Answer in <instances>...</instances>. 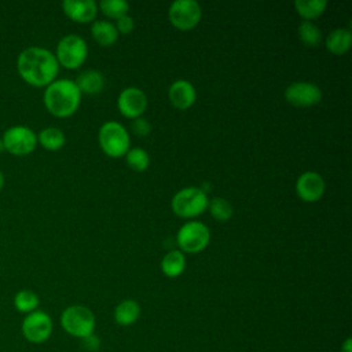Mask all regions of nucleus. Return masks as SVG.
Wrapping results in <instances>:
<instances>
[{"mask_svg": "<svg viewBox=\"0 0 352 352\" xmlns=\"http://www.w3.org/2000/svg\"><path fill=\"white\" fill-rule=\"evenodd\" d=\"M16 70L29 85L47 87L56 80L59 63L50 50L28 47L18 55Z\"/></svg>", "mask_w": 352, "mask_h": 352, "instance_id": "obj_1", "label": "nucleus"}, {"mask_svg": "<svg viewBox=\"0 0 352 352\" xmlns=\"http://www.w3.org/2000/svg\"><path fill=\"white\" fill-rule=\"evenodd\" d=\"M186 270V256L180 250H170L161 261V271L168 278H177Z\"/></svg>", "mask_w": 352, "mask_h": 352, "instance_id": "obj_20", "label": "nucleus"}, {"mask_svg": "<svg viewBox=\"0 0 352 352\" xmlns=\"http://www.w3.org/2000/svg\"><path fill=\"white\" fill-rule=\"evenodd\" d=\"M294 7L305 21L315 19L323 14L327 7L326 0H296Z\"/></svg>", "mask_w": 352, "mask_h": 352, "instance_id": "obj_22", "label": "nucleus"}, {"mask_svg": "<svg viewBox=\"0 0 352 352\" xmlns=\"http://www.w3.org/2000/svg\"><path fill=\"white\" fill-rule=\"evenodd\" d=\"M52 319L51 316L40 309H36L28 315H25L21 331L25 340L32 344H43L45 342L52 334Z\"/></svg>", "mask_w": 352, "mask_h": 352, "instance_id": "obj_9", "label": "nucleus"}, {"mask_svg": "<svg viewBox=\"0 0 352 352\" xmlns=\"http://www.w3.org/2000/svg\"><path fill=\"white\" fill-rule=\"evenodd\" d=\"M3 186H4V175H3V172L0 170V191H1Z\"/></svg>", "mask_w": 352, "mask_h": 352, "instance_id": "obj_32", "label": "nucleus"}, {"mask_svg": "<svg viewBox=\"0 0 352 352\" xmlns=\"http://www.w3.org/2000/svg\"><path fill=\"white\" fill-rule=\"evenodd\" d=\"M352 43V34L348 29H336L326 37V48L334 55H344L349 51Z\"/></svg>", "mask_w": 352, "mask_h": 352, "instance_id": "obj_16", "label": "nucleus"}, {"mask_svg": "<svg viewBox=\"0 0 352 352\" xmlns=\"http://www.w3.org/2000/svg\"><path fill=\"white\" fill-rule=\"evenodd\" d=\"M341 352H352V341L351 338H346L341 346Z\"/></svg>", "mask_w": 352, "mask_h": 352, "instance_id": "obj_31", "label": "nucleus"}, {"mask_svg": "<svg viewBox=\"0 0 352 352\" xmlns=\"http://www.w3.org/2000/svg\"><path fill=\"white\" fill-rule=\"evenodd\" d=\"M131 128H132V132H133L136 136H140V138L147 136V135L150 133V131H151L150 122H148L147 120L142 118V117L135 118V120L132 121V124H131Z\"/></svg>", "mask_w": 352, "mask_h": 352, "instance_id": "obj_28", "label": "nucleus"}, {"mask_svg": "<svg viewBox=\"0 0 352 352\" xmlns=\"http://www.w3.org/2000/svg\"><path fill=\"white\" fill-rule=\"evenodd\" d=\"M209 199L198 187H187L177 191L172 198V210L180 217H195L208 209Z\"/></svg>", "mask_w": 352, "mask_h": 352, "instance_id": "obj_5", "label": "nucleus"}, {"mask_svg": "<svg viewBox=\"0 0 352 352\" xmlns=\"http://www.w3.org/2000/svg\"><path fill=\"white\" fill-rule=\"evenodd\" d=\"M95 323L94 312L85 305H70L60 314L62 329L80 340L94 334Z\"/></svg>", "mask_w": 352, "mask_h": 352, "instance_id": "obj_3", "label": "nucleus"}, {"mask_svg": "<svg viewBox=\"0 0 352 352\" xmlns=\"http://www.w3.org/2000/svg\"><path fill=\"white\" fill-rule=\"evenodd\" d=\"M62 8L67 18L78 23L92 22L98 14V3L94 0H65Z\"/></svg>", "mask_w": 352, "mask_h": 352, "instance_id": "obj_14", "label": "nucleus"}, {"mask_svg": "<svg viewBox=\"0 0 352 352\" xmlns=\"http://www.w3.org/2000/svg\"><path fill=\"white\" fill-rule=\"evenodd\" d=\"M126 157V164L131 169L136 170V172H143L147 169L148 164H150V157L147 154L146 150L140 148V147H133L129 148L125 154Z\"/></svg>", "mask_w": 352, "mask_h": 352, "instance_id": "obj_25", "label": "nucleus"}, {"mask_svg": "<svg viewBox=\"0 0 352 352\" xmlns=\"http://www.w3.org/2000/svg\"><path fill=\"white\" fill-rule=\"evenodd\" d=\"M66 138L65 133L55 126H48L40 131L38 136H37V143L41 144V147H44L45 150L50 151H55L59 150L65 146Z\"/></svg>", "mask_w": 352, "mask_h": 352, "instance_id": "obj_21", "label": "nucleus"}, {"mask_svg": "<svg viewBox=\"0 0 352 352\" xmlns=\"http://www.w3.org/2000/svg\"><path fill=\"white\" fill-rule=\"evenodd\" d=\"M298 37L307 47H315L320 43V29L311 21H302L298 25Z\"/></svg>", "mask_w": 352, "mask_h": 352, "instance_id": "obj_24", "label": "nucleus"}, {"mask_svg": "<svg viewBox=\"0 0 352 352\" xmlns=\"http://www.w3.org/2000/svg\"><path fill=\"white\" fill-rule=\"evenodd\" d=\"M168 96L173 107L179 110H187L194 104L197 99V92L194 85L187 80H177L169 87Z\"/></svg>", "mask_w": 352, "mask_h": 352, "instance_id": "obj_15", "label": "nucleus"}, {"mask_svg": "<svg viewBox=\"0 0 352 352\" xmlns=\"http://www.w3.org/2000/svg\"><path fill=\"white\" fill-rule=\"evenodd\" d=\"M43 99L48 113L55 117L65 118L74 114L78 109L81 102V92L74 81L60 78L45 87Z\"/></svg>", "mask_w": 352, "mask_h": 352, "instance_id": "obj_2", "label": "nucleus"}, {"mask_svg": "<svg viewBox=\"0 0 352 352\" xmlns=\"http://www.w3.org/2000/svg\"><path fill=\"white\" fill-rule=\"evenodd\" d=\"M54 55L59 66L73 70L87 60L88 45L82 37L77 34H67L59 40Z\"/></svg>", "mask_w": 352, "mask_h": 352, "instance_id": "obj_4", "label": "nucleus"}, {"mask_svg": "<svg viewBox=\"0 0 352 352\" xmlns=\"http://www.w3.org/2000/svg\"><path fill=\"white\" fill-rule=\"evenodd\" d=\"M91 34L94 40L103 47L113 45L118 38V32L111 22L107 21H95L91 26Z\"/></svg>", "mask_w": 352, "mask_h": 352, "instance_id": "obj_18", "label": "nucleus"}, {"mask_svg": "<svg viewBox=\"0 0 352 352\" xmlns=\"http://www.w3.org/2000/svg\"><path fill=\"white\" fill-rule=\"evenodd\" d=\"M297 195L305 202H316L324 192V180L318 172H304L296 182Z\"/></svg>", "mask_w": 352, "mask_h": 352, "instance_id": "obj_13", "label": "nucleus"}, {"mask_svg": "<svg viewBox=\"0 0 352 352\" xmlns=\"http://www.w3.org/2000/svg\"><path fill=\"white\" fill-rule=\"evenodd\" d=\"M201 6L195 0H176L169 7V21L180 30H190L201 21Z\"/></svg>", "mask_w": 352, "mask_h": 352, "instance_id": "obj_10", "label": "nucleus"}, {"mask_svg": "<svg viewBox=\"0 0 352 352\" xmlns=\"http://www.w3.org/2000/svg\"><path fill=\"white\" fill-rule=\"evenodd\" d=\"M4 150L15 157L29 155L37 146V135L25 125H15L3 133Z\"/></svg>", "mask_w": 352, "mask_h": 352, "instance_id": "obj_7", "label": "nucleus"}, {"mask_svg": "<svg viewBox=\"0 0 352 352\" xmlns=\"http://www.w3.org/2000/svg\"><path fill=\"white\" fill-rule=\"evenodd\" d=\"M209 212L217 221H227L232 216V206L231 204L220 197L213 198L209 204Z\"/></svg>", "mask_w": 352, "mask_h": 352, "instance_id": "obj_27", "label": "nucleus"}, {"mask_svg": "<svg viewBox=\"0 0 352 352\" xmlns=\"http://www.w3.org/2000/svg\"><path fill=\"white\" fill-rule=\"evenodd\" d=\"M114 26H116L118 34H120V33H121V34H128V33H131V32L133 30L135 22H133V18H131V16L126 14V15L118 18V19L116 21V25H114Z\"/></svg>", "mask_w": 352, "mask_h": 352, "instance_id": "obj_29", "label": "nucleus"}, {"mask_svg": "<svg viewBox=\"0 0 352 352\" xmlns=\"http://www.w3.org/2000/svg\"><path fill=\"white\" fill-rule=\"evenodd\" d=\"M74 82L81 94H98L103 89L104 78L98 70H85L77 76Z\"/></svg>", "mask_w": 352, "mask_h": 352, "instance_id": "obj_19", "label": "nucleus"}, {"mask_svg": "<svg viewBox=\"0 0 352 352\" xmlns=\"http://www.w3.org/2000/svg\"><path fill=\"white\" fill-rule=\"evenodd\" d=\"M81 341H82L84 348L88 349V351H96V349L99 348V344H100V341H99L94 334H91V336H88V337H85V338H82Z\"/></svg>", "mask_w": 352, "mask_h": 352, "instance_id": "obj_30", "label": "nucleus"}, {"mask_svg": "<svg viewBox=\"0 0 352 352\" xmlns=\"http://www.w3.org/2000/svg\"><path fill=\"white\" fill-rule=\"evenodd\" d=\"M176 241L183 252L198 253L209 245L210 231L201 221H187L177 231Z\"/></svg>", "mask_w": 352, "mask_h": 352, "instance_id": "obj_8", "label": "nucleus"}, {"mask_svg": "<svg viewBox=\"0 0 352 352\" xmlns=\"http://www.w3.org/2000/svg\"><path fill=\"white\" fill-rule=\"evenodd\" d=\"M99 144L102 150L113 158L126 154L129 150V135L117 121H107L99 129Z\"/></svg>", "mask_w": 352, "mask_h": 352, "instance_id": "obj_6", "label": "nucleus"}, {"mask_svg": "<svg viewBox=\"0 0 352 352\" xmlns=\"http://www.w3.org/2000/svg\"><path fill=\"white\" fill-rule=\"evenodd\" d=\"M286 100L296 107H309L318 104L322 99L320 88L314 82L298 81L290 84L285 91Z\"/></svg>", "mask_w": 352, "mask_h": 352, "instance_id": "obj_11", "label": "nucleus"}, {"mask_svg": "<svg viewBox=\"0 0 352 352\" xmlns=\"http://www.w3.org/2000/svg\"><path fill=\"white\" fill-rule=\"evenodd\" d=\"M1 151H4V144H3V140H1V138H0V153Z\"/></svg>", "mask_w": 352, "mask_h": 352, "instance_id": "obj_33", "label": "nucleus"}, {"mask_svg": "<svg viewBox=\"0 0 352 352\" xmlns=\"http://www.w3.org/2000/svg\"><path fill=\"white\" fill-rule=\"evenodd\" d=\"M117 107L124 117L135 120L144 113L147 107V96L142 89L128 87L118 95Z\"/></svg>", "mask_w": 352, "mask_h": 352, "instance_id": "obj_12", "label": "nucleus"}, {"mask_svg": "<svg viewBox=\"0 0 352 352\" xmlns=\"http://www.w3.org/2000/svg\"><path fill=\"white\" fill-rule=\"evenodd\" d=\"M102 12L113 19H118L128 14L129 4L125 0H103L99 3Z\"/></svg>", "mask_w": 352, "mask_h": 352, "instance_id": "obj_26", "label": "nucleus"}, {"mask_svg": "<svg viewBox=\"0 0 352 352\" xmlns=\"http://www.w3.org/2000/svg\"><path fill=\"white\" fill-rule=\"evenodd\" d=\"M140 316V305L135 300H124L114 308V320L120 326H131Z\"/></svg>", "mask_w": 352, "mask_h": 352, "instance_id": "obj_17", "label": "nucleus"}, {"mask_svg": "<svg viewBox=\"0 0 352 352\" xmlns=\"http://www.w3.org/2000/svg\"><path fill=\"white\" fill-rule=\"evenodd\" d=\"M40 298L38 296L29 289H22L14 296V307L21 314H30L38 308Z\"/></svg>", "mask_w": 352, "mask_h": 352, "instance_id": "obj_23", "label": "nucleus"}]
</instances>
